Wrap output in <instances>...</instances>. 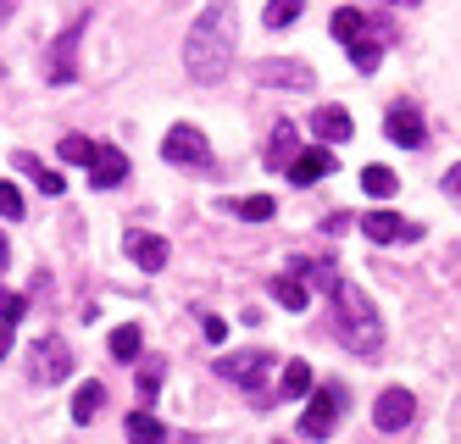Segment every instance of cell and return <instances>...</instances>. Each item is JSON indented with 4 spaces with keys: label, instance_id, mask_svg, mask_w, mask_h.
Wrapping results in <instances>:
<instances>
[{
    "label": "cell",
    "instance_id": "obj_5",
    "mask_svg": "<svg viewBox=\"0 0 461 444\" xmlns=\"http://www.w3.org/2000/svg\"><path fill=\"white\" fill-rule=\"evenodd\" d=\"M84 28H89V17H73V28L56 40V50H50V84H73L78 78V40H84Z\"/></svg>",
    "mask_w": 461,
    "mask_h": 444
},
{
    "label": "cell",
    "instance_id": "obj_11",
    "mask_svg": "<svg viewBox=\"0 0 461 444\" xmlns=\"http://www.w3.org/2000/svg\"><path fill=\"white\" fill-rule=\"evenodd\" d=\"M339 389H322L312 405H306V412H301V433L306 439H328V433H334V422H339Z\"/></svg>",
    "mask_w": 461,
    "mask_h": 444
},
{
    "label": "cell",
    "instance_id": "obj_17",
    "mask_svg": "<svg viewBox=\"0 0 461 444\" xmlns=\"http://www.w3.org/2000/svg\"><path fill=\"white\" fill-rule=\"evenodd\" d=\"M345 56H350V67H356V73H373V67L384 61V45H378V33H373V23L361 28V33H356L350 45H345Z\"/></svg>",
    "mask_w": 461,
    "mask_h": 444
},
{
    "label": "cell",
    "instance_id": "obj_4",
    "mask_svg": "<svg viewBox=\"0 0 461 444\" xmlns=\"http://www.w3.org/2000/svg\"><path fill=\"white\" fill-rule=\"evenodd\" d=\"M267 367L273 356L267 350H240V356H217V372L228 384H240V389H261V378H267Z\"/></svg>",
    "mask_w": 461,
    "mask_h": 444
},
{
    "label": "cell",
    "instance_id": "obj_33",
    "mask_svg": "<svg viewBox=\"0 0 461 444\" xmlns=\"http://www.w3.org/2000/svg\"><path fill=\"white\" fill-rule=\"evenodd\" d=\"M12 350V328H0V356H6Z\"/></svg>",
    "mask_w": 461,
    "mask_h": 444
},
{
    "label": "cell",
    "instance_id": "obj_12",
    "mask_svg": "<svg viewBox=\"0 0 461 444\" xmlns=\"http://www.w3.org/2000/svg\"><path fill=\"white\" fill-rule=\"evenodd\" d=\"M122 250L140 261V272H161V267H167V239H156V233L128 228V233H122Z\"/></svg>",
    "mask_w": 461,
    "mask_h": 444
},
{
    "label": "cell",
    "instance_id": "obj_21",
    "mask_svg": "<svg viewBox=\"0 0 461 444\" xmlns=\"http://www.w3.org/2000/svg\"><path fill=\"white\" fill-rule=\"evenodd\" d=\"M140 345H145L140 322H122V328H112V339H106V350H112L117 361H140Z\"/></svg>",
    "mask_w": 461,
    "mask_h": 444
},
{
    "label": "cell",
    "instance_id": "obj_22",
    "mask_svg": "<svg viewBox=\"0 0 461 444\" xmlns=\"http://www.w3.org/2000/svg\"><path fill=\"white\" fill-rule=\"evenodd\" d=\"M234 217H245V222H267L278 206H273V195H240V200H222Z\"/></svg>",
    "mask_w": 461,
    "mask_h": 444
},
{
    "label": "cell",
    "instance_id": "obj_32",
    "mask_svg": "<svg viewBox=\"0 0 461 444\" xmlns=\"http://www.w3.org/2000/svg\"><path fill=\"white\" fill-rule=\"evenodd\" d=\"M445 189H450V195H461V167H450V173H445Z\"/></svg>",
    "mask_w": 461,
    "mask_h": 444
},
{
    "label": "cell",
    "instance_id": "obj_28",
    "mask_svg": "<svg viewBox=\"0 0 461 444\" xmlns=\"http://www.w3.org/2000/svg\"><path fill=\"white\" fill-rule=\"evenodd\" d=\"M156 389H161V361H145V372H140V412H150Z\"/></svg>",
    "mask_w": 461,
    "mask_h": 444
},
{
    "label": "cell",
    "instance_id": "obj_35",
    "mask_svg": "<svg viewBox=\"0 0 461 444\" xmlns=\"http://www.w3.org/2000/svg\"><path fill=\"white\" fill-rule=\"evenodd\" d=\"M0 17H12V0H0Z\"/></svg>",
    "mask_w": 461,
    "mask_h": 444
},
{
    "label": "cell",
    "instance_id": "obj_30",
    "mask_svg": "<svg viewBox=\"0 0 461 444\" xmlns=\"http://www.w3.org/2000/svg\"><path fill=\"white\" fill-rule=\"evenodd\" d=\"M0 217H12V222L23 217V195H17L12 178H0Z\"/></svg>",
    "mask_w": 461,
    "mask_h": 444
},
{
    "label": "cell",
    "instance_id": "obj_18",
    "mask_svg": "<svg viewBox=\"0 0 461 444\" xmlns=\"http://www.w3.org/2000/svg\"><path fill=\"white\" fill-rule=\"evenodd\" d=\"M12 161H17V173H28V178H34V184H40V189H45L50 200H56L61 189H68V178H61V173H50V167H45L40 156H28V150H17Z\"/></svg>",
    "mask_w": 461,
    "mask_h": 444
},
{
    "label": "cell",
    "instance_id": "obj_34",
    "mask_svg": "<svg viewBox=\"0 0 461 444\" xmlns=\"http://www.w3.org/2000/svg\"><path fill=\"white\" fill-rule=\"evenodd\" d=\"M6 256H12V250H6V233H0V267H6Z\"/></svg>",
    "mask_w": 461,
    "mask_h": 444
},
{
    "label": "cell",
    "instance_id": "obj_7",
    "mask_svg": "<svg viewBox=\"0 0 461 444\" xmlns=\"http://www.w3.org/2000/svg\"><path fill=\"white\" fill-rule=\"evenodd\" d=\"M68 372H73V350H68V339L45 333L40 345H34V378H40V384H61Z\"/></svg>",
    "mask_w": 461,
    "mask_h": 444
},
{
    "label": "cell",
    "instance_id": "obj_13",
    "mask_svg": "<svg viewBox=\"0 0 461 444\" xmlns=\"http://www.w3.org/2000/svg\"><path fill=\"white\" fill-rule=\"evenodd\" d=\"M89 178L101 184V189H117V184L128 178V156H122L117 145H95V156H89Z\"/></svg>",
    "mask_w": 461,
    "mask_h": 444
},
{
    "label": "cell",
    "instance_id": "obj_27",
    "mask_svg": "<svg viewBox=\"0 0 461 444\" xmlns=\"http://www.w3.org/2000/svg\"><path fill=\"white\" fill-rule=\"evenodd\" d=\"M361 28H367V17H361V12H350V6H345V12H334V40H345V45H350Z\"/></svg>",
    "mask_w": 461,
    "mask_h": 444
},
{
    "label": "cell",
    "instance_id": "obj_25",
    "mask_svg": "<svg viewBox=\"0 0 461 444\" xmlns=\"http://www.w3.org/2000/svg\"><path fill=\"white\" fill-rule=\"evenodd\" d=\"M394 184H401V178H394L389 167H361V189H367L373 200H389V195H394Z\"/></svg>",
    "mask_w": 461,
    "mask_h": 444
},
{
    "label": "cell",
    "instance_id": "obj_26",
    "mask_svg": "<svg viewBox=\"0 0 461 444\" xmlns=\"http://www.w3.org/2000/svg\"><path fill=\"white\" fill-rule=\"evenodd\" d=\"M261 17H267V28H289L294 17H301V0H267V12H261Z\"/></svg>",
    "mask_w": 461,
    "mask_h": 444
},
{
    "label": "cell",
    "instance_id": "obj_14",
    "mask_svg": "<svg viewBox=\"0 0 461 444\" xmlns=\"http://www.w3.org/2000/svg\"><path fill=\"white\" fill-rule=\"evenodd\" d=\"M312 133H317V140H322V150H328V145H345L356 128H350V112H345V106H317V117H312Z\"/></svg>",
    "mask_w": 461,
    "mask_h": 444
},
{
    "label": "cell",
    "instance_id": "obj_3",
    "mask_svg": "<svg viewBox=\"0 0 461 444\" xmlns=\"http://www.w3.org/2000/svg\"><path fill=\"white\" fill-rule=\"evenodd\" d=\"M161 156L184 161V167H206L212 161V145H206V133L194 128V122H178V128H167V140H161Z\"/></svg>",
    "mask_w": 461,
    "mask_h": 444
},
{
    "label": "cell",
    "instance_id": "obj_20",
    "mask_svg": "<svg viewBox=\"0 0 461 444\" xmlns=\"http://www.w3.org/2000/svg\"><path fill=\"white\" fill-rule=\"evenodd\" d=\"M106 412V384H78V394H73V422H95Z\"/></svg>",
    "mask_w": 461,
    "mask_h": 444
},
{
    "label": "cell",
    "instance_id": "obj_15",
    "mask_svg": "<svg viewBox=\"0 0 461 444\" xmlns=\"http://www.w3.org/2000/svg\"><path fill=\"white\" fill-rule=\"evenodd\" d=\"M328 173H334V150H322V145H312V150H301V156H294L289 161V178L294 184H317V178H328Z\"/></svg>",
    "mask_w": 461,
    "mask_h": 444
},
{
    "label": "cell",
    "instance_id": "obj_36",
    "mask_svg": "<svg viewBox=\"0 0 461 444\" xmlns=\"http://www.w3.org/2000/svg\"><path fill=\"white\" fill-rule=\"evenodd\" d=\"M394 6H411V0H394Z\"/></svg>",
    "mask_w": 461,
    "mask_h": 444
},
{
    "label": "cell",
    "instance_id": "obj_6",
    "mask_svg": "<svg viewBox=\"0 0 461 444\" xmlns=\"http://www.w3.org/2000/svg\"><path fill=\"white\" fill-rule=\"evenodd\" d=\"M384 133L394 145H406V150H417L422 140H428V128H422V112L411 106V100H394V106L384 112Z\"/></svg>",
    "mask_w": 461,
    "mask_h": 444
},
{
    "label": "cell",
    "instance_id": "obj_16",
    "mask_svg": "<svg viewBox=\"0 0 461 444\" xmlns=\"http://www.w3.org/2000/svg\"><path fill=\"white\" fill-rule=\"evenodd\" d=\"M301 156V140H294V122H273V140H267V150H261V161L267 167H284L289 173V161Z\"/></svg>",
    "mask_w": 461,
    "mask_h": 444
},
{
    "label": "cell",
    "instance_id": "obj_10",
    "mask_svg": "<svg viewBox=\"0 0 461 444\" xmlns=\"http://www.w3.org/2000/svg\"><path fill=\"white\" fill-rule=\"evenodd\" d=\"M256 84H267V89H317V73L306 61H261Z\"/></svg>",
    "mask_w": 461,
    "mask_h": 444
},
{
    "label": "cell",
    "instance_id": "obj_1",
    "mask_svg": "<svg viewBox=\"0 0 461 444\" xmlns=\"http://www.w3.org/2000/svg\"><path fill=\"white\" fill-rule=\"evenodd\" d=\"M234 40H240L234 0H206V12L184 33V73L194 84H222L228 61H234Z\"/></svg>",
    "mask_w": 461,
    "mask_h": 444
},
{
    "label": "cell",
    "instance_id": "obj_31",
    "mask_svg": "<svg viewBox=\"0 0 461 444\" xmlns=\"http://www.w3.org/2000/svg\"><path fill=\"white\" fill-rule=\"evenodd\" d=\"M201 328H206V339H212V345H222V339H228V322H222V317H206Z\"/></svg>",
    "mask_w": 461,
    "mask_h": 444
},
{
    "label": "cell",
    "instance_id": "obj_2",
    "mask_svg": "<svg viewBox=\"0 0 461 444\" xmlns=\"http://www.w3.org/2000/svg\"><path fill=\"white\" fill-rule=\"evenodd\" d=\"M328 322H334V333H339V345L345 350H356V356H378L384 350V322H378V312H373V300L361 294L350 278H334V289H328Z\"/></svg>",
    "mask_w": 461,
    "mask_h": 444
},
{
    "label": "cell",
    "instance_id": "obj_23",
    "mask_svg": "<svg viewBox=\"0 0 461 444\" xmlns=\"http://www.w3.org/2000/svg\"><path fill=\"white\" fill-rule=\"evenodd\" d=\"M306 389H312V367H306V361H289L284 378H278V400H301ZM278 400H273V405H278Z\"/></svg>",
    "mask_w": 461,
    "mask_h": 444
},
{
    "label": "cell",
    "instance_id": "obj_8",
    "mask_svg": "<svg viewBox=\"0 0 461 444\" xmlns=\"http://www.w3.org/2000/svg\"><path fill=\"white\" fill-rule=\"evenodd\" d=\"M361 233H367L373 245H401V239H422V222L394 217V212H367L361 217Z\"/></svg>",
    "mask_w": 461,
    "mask_h": 444
},
{
    "label": "cell",
    "instance_id": "obj_29",
    "mask_svg": "<svg viewBox=\"0 0 461 444\" xmlns=\"http://www.w3.org/2000/svg\"><path fill=\"white\" fill-rule=\"evenodd\" d=\"M89 156H95V145L84 140V133H68V140H61V161H78V167H89Z\"/></svg>",
    "mask_w": 461,
    "mask_h": 444
},
{
    "label": "cell",
    "instance_id": "obj_9",
    "mask_svg": "<svg viewBox=\"0 0 461 444\" xmlns=\"http://www.w3.org/2000/svg\"><path fill=\"white\" fill-rule=\"evenodd\" d=\"M411 417H417V400H411V389H384V394L373 400V422H378L384 433H401Z\"/></svg>",
    "mask_w": 461,
    "mask_h": 444
},
{
    "label": "cell",
    "instance_id": "obj_24",
    "mask_svg": "<svg viewBox=\"0 0 461 444\" xmlns=\"http://www.w3.org/2000/svg\"><path fill=\"white\" fill-rule=\"evenodd\" d=\"M167 428H161L150 412H128V444H161Z\"/></svg>",
    "mask_w": 461,
    "mask_h": 444
},
{
    "label": "cell",
    "instance_id": "obj_19",
    "mask_svg": "<svg viewBox=\"0 0 461 444\" xmlns=\"http://www.w3.org/2000/svg\"><path fill=\"white\" fill-rule=\"evenodd\" d=\"M273 300L284 305V312H306V305H312V289L294 278V272H278V278H273Z\"/></svg>",
    "mask_w": 461,
    "mask_h": 444
}]
</instances>
